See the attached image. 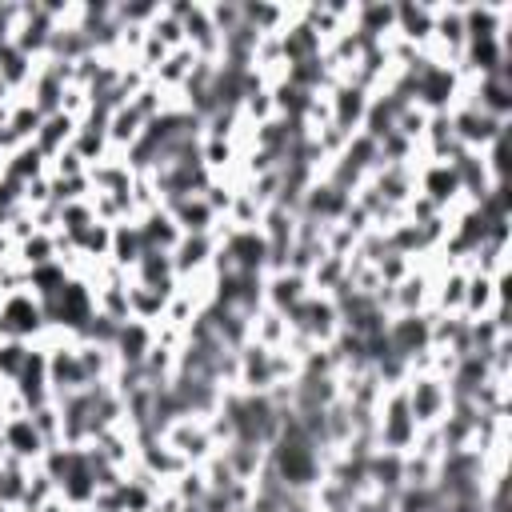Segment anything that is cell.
I'll list each match as a JSON object with an SVG mask.
<instances>
[{"label": "cell", "instance_id": "cell-1", "mask_svg": "<svg viewBox=\"0 0 512 512\" xmlns=\"http://www.w3.org/2000/svg\"><path fill=\"white\" fill-rule=\"evenodd\" d=\"M404 388V404H408V416L416 420V428H432L448 416V384L432 372H408V380L400 384Z\"/></svg>", "mask_w": 512, "mask_h": 512}, {"label": "cell", "instance_id": "cell-2", "mask_svg": "<svg viewBox=\"0 0 512 512\" xmlns=\"http://www.w3.org/2000/svg\"><path fill=\"white\" fill-rule=\"evenodd\" d=\"M48 320H44V308L40 300L20 288V292H8L0 300V340H24V344H36L44 336Z\"/></svg>", "mask_w": 512, "mask_h": 512}, {"label": "cell", "instance_id": "cell-3", "mask_svg": "<svg viewBox=\"0 0 512 512\" xmlns=\"http://www.w3.org/2000/svg\"><path fill=\"white\" fill-rule=\"evenodd\" d=\"M160 440H164L184 464H204V460L216 452V440H212V432H208V420H200V416H180V420H172V424L160 432Z\"/></svg>", "mask_w": 512, "mask_h": 512}, {"label": "cell", "instance_id": "cell-4", "mask_svg": "<svg viewBox=\"0 0 512 512\" xmlns=\"http://www.w3.org/2000/svg\"><path fill=\"white\" fill-rule=\"evenodd\" d=\"M212 252H216V236H212V232H200V236H180V240H176V248H172V268H176V280H188V276H196V272H208Z\"/></svg>", "mask_w": 512, "mask_h": 512}, {"label": "cell", "instance_id": "cell-5", "mask_svg": "<svg viewBox=\"0 0 512 512\" xmlns=\"http://www.w3.org/2000/svg\"><path fill=\"white\" fill-rule=\"evenodd\" d=\"M308 296V276L300 272H268L264 276V308H276V312H292L300 300Z\"/></svg>", "mask_w": 512, "mask_h": 512}, {"label": "cell", "instance_id": "cell-6", "mask_svg": "<svg viewBox=\"0 0 512 512\" xmlns=\"http://www.w3.org/2000/svg\"><path fill=\"white\" fill-rule=\"evenodd\" d=\"M4 448H8V456H16V460H24V464H40V456H44V436L32 428V420L28 416H12L8 424H4Z\"/></svg>", "mask_w": 512, "mask_h": 512}, {"label": "cell", "instance_id": "cell-7", "mask_svg": "<svg viewBox=\"0 0 512 512\" xmlns=\"http://www.w3.org/2000/svg\"><path fill=\"white\" fill-rule=\"evenodd\" d=\"M44 172H48V160H44V152L36 144H20L8 156H0V176H8L16 184H28V180H36Z\"/></svg>", "mask_w": 512, "mask_h": 512}, {"label": "cell", "instance_id": "cell-8", "mask_svg": "<svg viewBox=\"0 0 512 512\" xmlns=\"http://www.w3.org/2000/svg\"><path fill=\"white\" fill-rule=\"evenodd\" d=\"M72 132H76V120H72V116H64V112H52V116H44V120H40V128H36V136H32V144L44 152V160H52L56 152H64V148L72 144Z\"/></svg>", "mask_w": 512, "mask_h": 512}, {"label": "cell", "instance_id": "cell-9", "mask_svg": "<svg viewBox=\"0 0 512 512\" xmlns=\"http://www.w3.org/2000/svg\"><path fill=\"white\" fill-rule=\"evenodd\" d=\"M136 228H140V236H144V248H160V252H172L176 240L184 236V232L172 224V216H168L164 208H152V212L136 216Z\"/></svg>", "mask_w": 512, "mask_h": 512}, {"label": "cell", "instance_id": "cell-10", "mask_svg": "<svg viewBox=\"0 0 512 512\" xmlns=\"http://www.w3.org/2000/svg\"><path fill=\"white\" fill-rule=\"evenodd\" d=\"M140 256H144V236H140L136 220H120V224H112V252H108V260H112L116 268L132 272V264H136Z\"/></svg>", "mask_w": 512, "mask_h": 512}, {"label": "cell", "instance_id": "cell-11", "mask_svg": "<svg viewBox=\"0 0 512 512\" xmlns=\"http://www.w3.org/2000/svg\"><path fill=\"white\" fill-rule=\"evenodd\" d=\"M248 340L264 344V348H284V344H288V320H284V312L260 304V308L252 312V336H248Z\"/></svg>", "mask_w": 512, "mask_h": 512}, {"label": "cell", "instance_id": "cell-12", "mask_svg": "<svg viewBox=\"0 0 512 512\" xmlns=\"http://www.w3.org/2000/svg\"><path fill=\"white\" fill-rule=\"evenodd\" d=\"M28 356H32V344H24V340H0V380L4 384H16V376L24 372Z\"/></svg>", "mask_w": 512, "mask_h": 512}, {"label": "cell", "instance_id": "cell-13", "mask_svg": "<svg viewBox=\"0 0 512 512\" xmlns=\"http://www.w3.org/2000/svg\"><path fill=\"white\" fill-rule=\"evenodd\" d=\"M168 488H172L184 504H200V500H204V492H208V480H204L200 464H188L180 476H172V480H168Z\"/></svg>", "mask_w": 512, "mask_h": 512}, {"label": "cell", "instance_id": "cell-14", "mask_svg": "<svg viewBox=\"0 0 512 512\" xmlns=\"http://www.w3.org/2000/svg\"><path fill=\"white\" fill-rule=\"evenodd\" d=\"M148 36H156L168 52H176V48H184V24L176 20V16H168L164 8H160V16L148 24Z\"/></svg>", "mask_w": 512, "mask_h": 512}, {"label": "cell", "instance_id": "cell-15", "mask_svg": "<svg viewBox=\"0 0 512 512\" xmlns=\"http://www.w3.org/2000/svg\"><path fill=\"white\" fill-rule=\"evenodd\" d=\"M4 424H8V416H4V408H0V432H4Z\"/></svg>", "mask_w": 512, "mask_h": 512}, {"label": "cell", "instance_id": "cell-16", "mask_svg": "<svg viewBox=\"0 0 512 512\" xmlns=\"http://www.w3.org/2000/svg\"><path fill=\"white\" fill-rule=\"evenodd\" d=\"M0 512H12V508H8V504H4V500H0Z\"/></svg>", "mask_w": 512, "mask_h": 512}, {"label": "cell", "instance_id": "cell-17", "mask_svg": "<svg viewBox=\"0 0 512 512\" xmlns=\"http://www.w3.org/2000/svg\"><path fill=\"white\" fill-rule=\"evenodd\" d=\"M232 512H248V508H232Z\"/></svg>", "mask_w": 512, "mask_h": 512}]
</instances>
